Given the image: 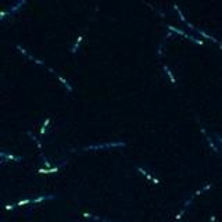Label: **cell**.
<instances>
[{
	"mask_svg": "<svg viewBox=\"0 0 222 222\" xmlns=\"http://www.w3.org/2000/svg\"><path fill=\"white\" fill-rule=\"evenodd\" d=\"M214 221H215V216H214V215H211V219H210V222H214Z\"/></svg>",
	"mask_w": 222,
	"mask_h": 222,
	"instance_id": "cell-21",
	"label": "cell"
},
{
	"mask_svg": "<svg viewBox=\"0 0 222 222\" xmlns=\"http://www.w3.org/2000/svg\"><path fill=\"white\" fill-rule=\"evenodd\" d=\"M41 158H42V161L45 162V167L46 168H49V167H52V165H50V162L47 161V158H46V156H45L43 153H41Z\"/></svg>",
	"mask_w": 222,
	"mask_h": 222,
	"instance_id": "cell-17",
	"label": "cell"
},
{
	"mask_svg": "<svg viewBox=\"0 0 222 222\" xmlns=\"http://www.w3.org/2000/svg\"><path fill=\"white\" fill-rule=\"evenodd\" d=\"M28 203H32L31 199H25V200H21V201H18L15 205H24V204H28Z\"/></svg>",
	"mask_w": 222,
	"mask_h": 222,
	"instance_id": "cell-18",
	"label": "cell"
},
{
	"mask_svg": "<svg viewBox=\"0 0 222 222\" xmlns=\"http://www.w3.org/2000/svg\"><path fill=\"white\" fill-rule=\"evenodd\" d=\"M162 68H164V71H165V74H167L168 75V78H169V81L172 82V84H176V79H175V76H173V74L172 72H171V69H169V67L167 65V64H165L164 67H162Z\"/></svg>",
	"mask_w": 222,
	"mask_h": 222,
	"instance_id": "cell-12",
	"label": "cell"
},
{
	"mask_svg": "<svg viewBox=\"0 0 222 222\" xmlns=\"http://www.w3.org/2000/svg\"><path fill=\"white\" fill-rule=\"evenodd\" d=\"M211 188H212V183H208V185H205L204 188H203V189H200V190H197V192H196V193H194V194H193V197H196V196H199V194H201V193H203V192H205V190H210V189H211Z\"/></svg>",
	"mask_w": 222,
	"mask_h": 222,
	"instance_id": "cell-15",
	"label": "cell"
},
{
	"mask_svg": "<svg viewBox=\"0 0 222 222\" xmlns=\"http://www.w3.org/2000/svg\"><path fill=\"white\" fill-rule=\"evenodd\" d=\"M82 39H84V33H81L78 36V39L75 41V45L72 46V49H71V54H75L76 53V50L79 49V45H81V42H82Z\"/></svg>",
	"mask_w": 222,
	"mask_h": 222,
	"instance_id": "cell-10",
	"label": "cell"
},
{
	"mask_svg": "<svg viewBox=\"0 0 222 222\" xmlns=\"http://www.w3.org/2000/svg\"><path fill=\"white\" fill-rule=\"evenodd\" d=\"M136 169H138L140 173H143V175L146 176L147 179H150L151 182H154V183H160V181H158V179H157V178H154V176H153V175H150V173H149V172H146V171H144L142 167H136Z\"/></svg>",
	"mask_w": 222,
	"mask_h": 222,
	"instance_id": "cell-6",
	"label": "cell"
},
{
	"mask_svg": "<svg viewBox=\"0 0 222 222\" xmlns=\"http://www.w3.org/2000/svg\"><path fill=\"white\" fill-rule=\"evenodd\" d=\"M0 157H2V160H3V162H6V160L9 158V160H13V161H22V157H18V156H14V154H7L4 150H2L0 151Z\"/></svg>",
	"mask_w": 222,
	"mask_h": 222,
	"instance_id": "cell-4",
	"label": "cell"
},
{
	"mask_svg": "<svg viewBox=\"0 0 222 222\" xmlns=\"http://www.w3.org/2000/svg\"><path fill=\"white\" fill-rule=\"evenodd\" d=\"M125 142H113V143H104V144H89V146L82 147V150H101V149H111V147H125Z\"/></svg>",
	"mask_w": 222,
	"mask_h": 222,
	"instance_id": "cell-1",
	"label": "cell"
},
{
	"mask_svg": "<svg viewBox=\"0 0 222 222\" xmlns=\"http://www.w3.org/2000/svg\"><path fill=\"white\" fill-rule=\"evenodd\" d=\"M53 199H56V196L46 194V196H41V197H38V199H33L32 203H33V204H38V203H42V201H45V200H53Z\"/></svg>",
	"mask_w": 222,
	"mask_h": 222,
	"instance_id": "cell-9",
	"label": "cell"
},
{
	"mask_svg": "<svg viewBox=\"0 0 222 222\" xmlns=\"http://www.w3.org/2000/svg\"><path fill=\"white\" fill-rule=\"evenodd\" d=\"M14 207H15V204H9V205H6V210H13Z\"/></svg>",
	"mask_w": 222,
	"mask_h": 222,
	"instance_id": "cell-19",
	"label": "cell"
},
{
	"mask_svg": "<svg viewBox=\"0 0 222 222\" xmlns=\"http://www.w3.org/2000/svg\"><path fill=\"white\" fill-rule=\"evenodd\" d=\"M84 216H86V218H90V219H95V221H100V222H111V221H108V219H106V218H101V216L93 215V214H88V212H85Z\"/></svg>",
	"mask_w": 222,
	"mask_h": 222,
	"instance_id": "cell-11",
	"label": "cell"
},
{
	"mask_svg": "<svg viewBox=\"0 0 222 222\" xmlns=\"http://www.w3.org/2000/svg\"><path fill=\"white\" fill-rule=\"evenodd\" d=\"M173 9H175V10H176V11H178V15H179V17H181V20H182V22H185V24H188V21H186V18H185V15H183V14H182V11H181V9H179V6H176V4H175V6H173Z\"/></svg>",
	"mask_w": 222,
	"mask_h": 222,
	"instance_id": "cell-16",
	"label": "cell"
},
{
	"mask_svg": "<svg viewBox=\"0 0 222 222\" xmlns=\"http://www.w3.org/2000/svg\"><path fill=\"white\" fill-rule=\"evenodd\" d=\"M47 69H49V71H50V72H53V74H54V75H56V76H57V79H58V81H60V82H61V84H63V85H64V86H65V88H67V90H68V92H72V90H74V89H72V86H71V84H69V82H68V81H67V79H65V78H64V76H63V75H60V74H58V72H57V71H54V69H53V68H50V67H47Z\"/></svg>",
	"mask_w": 222,
	"mask_h": 222,
	"instance_id": "cell-2",
	"label": "cell"
},
{
	"mask_svg": "<svg viewBox=\"0 0 222 222\" xmlns=\"http://www.w3.org/2000/svg\"><path fill=\"white\" fill-rule=\"evenodd\" d=\"M194 31H196L199 35H201V36H204L205 39H210V41H212L214 43H219V42L216 41V39L214 38V36H211V35H208L207 32H205V31H203V29H200V28H196V29H194Z\"/></svg>",
	"mask_w": 222,
	"mask_h": 222,
	"instance_id": "cell-7",
	"label": "cell"
},
{
	"mask_svg": "<svg viewBox=\"0 0 222 222\" xmlns=\"http://www.w3.org/2000/svg\"><path fill=\"white\" fill-rule=\"evenodd\" d=\"M219 47H221V49H222V42H219Z\"/></svg>",
	"mask_w": 222,
	"mask_h": 222,
	"instance_id": "cell-22",
	"label": "cell"
},
{
	"mask_svg": "<svg viewBox=\"0 0 222 222\" xmlns=\"http://www.w3.org/2000/svg\"><path fill=\"white\" fill-rule=\"evenodd\" d=\"M65 164H67V161H63L60 165H57V167H54V168H45V169H43V168H41L38 172L39 173H53V172H57V171L60 169L63 165H65Z\"/></svg>",
	"mask_w": 222,
	"mask_h": 222,
	"instance_id": "cell-5",
	"label": "cell"
},
{
	"mask_svg": "<svg viewBox=\"0 0 222 222\" xmlns=\"http://www.w3.org/2000/svg\"><path fill=\"white\" fill-rule=\"evenodd\" d=\"M25 3H26V2H24V0H22V2H18V3H15L14 6H13L11 9L9 10V11H2V13H0V17H2V18H4L7 14H14V13H17V10L20 9L21 6H24Z\"/></svg>",
	"mask_w": 222,
	"mask_h": 222,
	"instance_id": "cell-3",
	"label": "cell"
},
{
	"mask_svg": "<svg viewBox=\"0 0 222 222\" xmlns=\"http://www.w3.org/2000/svg\"><path fill=\"white\" fill-rule=\"evenodd\" d=\"M26 135H28V136H29V138H31V139H32V140H33V142H35V143H36V146H38V149H39V150H41V151H42V143H41V140H39V139H38V138H36V136H35V135H33V133H32V132H31V130H28V132H26Z\"/></svg>",
	"mask_w": 222,
	"mask_h": 222,
	"instance_id": "cell-13",
	"label": "cell"
},
{
	"mask_svg": "<svg viewBox=\"0 0 222 222\" xmlns=\"http://www.w3.org/2000/svg\"><path fill=\"white\" fill-rule=\"evenodd\" d=\"M49 124H50V118L47 117V118L45 119V122H43V125H42V128H41V136L46 135V129H47V127H49Z\"/></svg>",
	"mask_w": 222,
	"mask_h": 222,
	"instance_id": "cell-14",
	"label": "cell"
},
{
	"mask_svg": "<svg viewBox=\"0 0 222 222\" xmlns=\"http://www.w3.org/2000/svg\"><path fill=\"white\" fill-rule=\"evenodd\" d=\"M168 29L172 31V32H175V33H178V35H182V36H185V38H188V39H190V36H192V35L186 33V32H183L182 29H178V28H175V26H172V25H168Z\"/></svg>",
	"mask_w": 222,
	"mask_h": 222,
	"instance_id": "cell-8",
	"label": "cell"
},
{
	"mask_svg": "<svg viewBox=\"0 0 222 222\" xmlns=\"http://www.w3.org/2000/svg\"><path fill=\"white\" fill-rule=\"evenodd\" d=\"M215 139H216V140H218V142H219V143H221V144H222V138H221V136H218V135H215Z\"/></svg>",
	"mask_w": 222,
	"mask_h": 222,
	"instance_id": "cell-20",
	"label": "cell"
}]
</instances>
